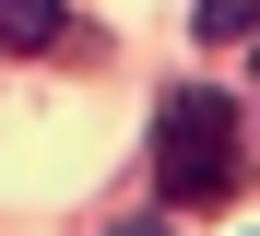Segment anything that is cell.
I'll return each instance as SVG.
<instances>
[{"mask_svg": "<svg viewBox=\"0 0 260 236\" xmlns=\"http://www.w3.org/2000/svg\"><path fill=\"white\" fill-rule=\"evenodd\" d=\"M154 177L178 201H225L237 189V107L225 94H166L154 107Z\"/></svg>", "mask_w": 260, "mask_h": 236, "instance_id": "1", "label": "cell"}, {"mask_svg": "<svg viewBox=\"0 0 260 236\" xmlns=\"http://www.w3.org/2000/svg\"><path fill=\"white\" fill-rule=\"evenodd\" d=\"M59 36H71L59 0H0V59H48Z\"/></svg>", "mask_w": 260, "mask_h": 236, "instance_id": "2", "label": "cell"}, {"mask_svg": "<svg viewBox=\"0 0 260 236\" xmlns=\"http://www.w3.org/2000/svg\"><path fill=\"white\" fill-rule=\"evenodd\" d=\"M201 36H213V47H248V36H260V0H201Z\"/></svg>", "mask_w": 260, "mask_h": 236, "instance_id": "3", "label": "cell"}, {"mask_svg": "<svg viewBox=\"0 0 260 236\" xmlns=\"http://www.w3.org/2000/svg\"><path fill=\"white\" fill-rule=\"evenodd\" d=\"M118 236H178V224H118Z\"/></svg>", "mask_w": 260, "mask_h": 236, "instance_id": "4", "label": "cell"}]
</instances>
